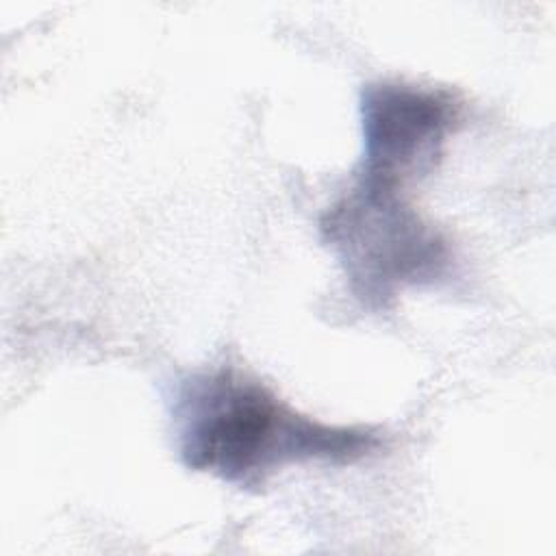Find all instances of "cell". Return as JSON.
I'll list each match as a JSON object with an SVG mask.
<instances>
[{
	"label": "cell",
	"mask_w": 556,
	"mask_h": 556,
	"mask_svg": "<svg viewBox=\"0 0 556 556\" xmlns=\"http://www.w3.org/2000/svg\"><path fill=\"white\" fill-rule=\"evenodd\" d=\"M363 180L395 187L402 176L428 169L456 122L458 106L439 89L382 83L363 93Z\"/></svg>",
	"instance_id": "3"
},
{
	"label": "cell",
	"mask_w": 556,
	"mask_h": 556,
	"mask_svg": "<svg viewBox=\"0 0 556 556\" xmlns=\"http://www.w3.org/2000/svg\"><path fill=\"white\" fill-rule=\"evenodd\" d=\"M176 413L182 463L239 486H258L285 463L354 460L378 445L374 432L300 415L232 369L193 378Z\"/></svg>",
	"instance_id": "1"
},
{
	"label": "cell",
	"mask_w": 556,
	"mask_h": 556,
	"mask_svg": "<svg viewBox=\"0 0 556 556\" xmlns=\"http://www.w3.org/2000/svg\"><path fill=\"white\" fill-rule=\"evenodd\" d=\"M324 228L367 298H384L397 285L430 278L445 261L439 235L421 224L389 185L363 180L328 213Z\"/></svg>",
	"instance_id": "2"
}]
</instances>
